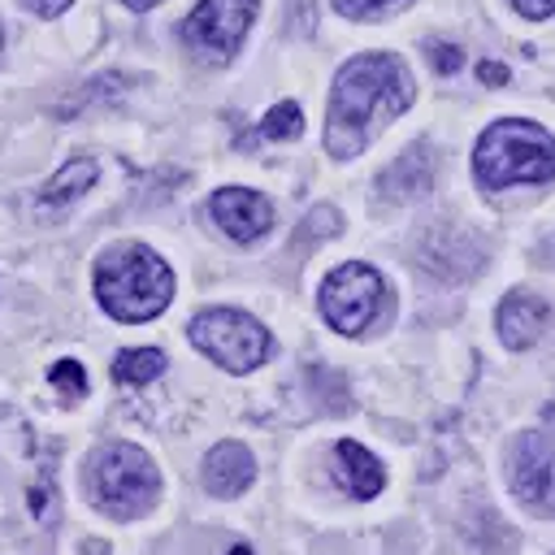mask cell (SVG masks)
<instances>
[{
	"label": "cell",
	"instance_id": "obj_3",
	"mask_svg": "<svg viewBox=\"0 0 555 555\" xmlns=\"http://www.w3.org/2000/svg\"><path fill=\"white\" fill-rule=\"evenodd\" d=\"M473 169L486 191H503L516 182H546L555 178V139L533 121L503 117L477 139Z\"/></svg>",
	"mask_w": 555,
	"mask_h": 555
},
{
	"label": "cell",
	"instance_id": "obj_25",
	"mask_svg": "<svg viewBox=\"0 0 555 555\" xmlns=\"http://www.w3.org/2000/svg\"><path fill=\"white\" fill-rule=\"evenodd\" d=\"M0 52H4V26H0Z\"/></svg>",
	"mask_w": 555,
	"mask_h": 555
},
{
	"label": "cell",
	"instance_id": "obj_18",
	"mask_svg": "<svg viewBox=\"0 0 555 555\" xmlns=\"http://www.w3.org/2000/svg\"><path fill=\"white\" fill-rule=\"evenodd\" d=\"M429 61H434V69L438 74H455L460 69V48L455 43H442V39H429Z\"/></svg>",
	"mask_w": 555,
	"mask_h": 555
},
{
	"label": "cell",
	"instance_id": "obj_10",
	"mask_svg": "<svg viewBox=\"0 0 555 555\" xmlns=\"http://www.w3.org/2000/svg\"><path fill=\"white\" fill-rule=\"evenodd\" d=\"M551 325V308L533 291H507L499 304V338L507 347H533Z\"/></svg>",
	"mask_w": 555,
	"mask_h": 555
},
{
	"label": "cell",
	"instance_id": "obj_4",
	"mask_svg": "<svg viewBox=\"0 0 555 555\" xmlns=\"http://www.w3.org/2000/svg\"><path fill=\"white\" fill-rule=\"evenodd\" d=\"M87 494L113 520L143 516L160 494V473L152 455L134 442H108L87 460Z\"/></svg>",
	"mask_w": 555,
	"mask_h": 555
},
{
	"label": "cell",
	"instance_id": "obj_13",
	"mask_svg": "<svg viewBox=\"0 0 555 555\" xmlns=\"http://www.w3.org/2000/svg\"><path fill=\"white\" fill-rule=\"evenodd\" d=\"M95 178H100V165H95L91 156H78V160H69V165H61V169L39 186V208H43V212H61V208L78 204V199L95 186Z\"/></svg>",
	"mask_w": 555,
	"mask_h": 555
},
{
	"label": "cell",
	"instance_id": "obj_23",
	"mask_svg": "<svg viewBox=\"0 0 555 555\" xmlns=\"http://www.w3.org/2000/svg\"><path fill=\"white\" fill-rule=\"evenodd\" d=\"M126 4H130V9H156L160 0H126Z\"/></svg>",
	"mask_w": 555,
	"mask_h": 555
},
{
	"label": "cell",
	"instance_id": "obj_2",
	"mask_svg": "<svg viewBox=\"0 0 555 555\" xmlns=\"http://www.w3.org/2000/svg\"><path fill=\"white\" fill-rule=\"evenodd\" d=\"M95 299L113 321H152L173 299V273L152 247L117 243L95 264Z\"/></svg>",
	"mask_w": 555,
	"mask_h": 555
},
{
	"label": "cell",
	"instance_id": "obj_7",
	"mask_svg": "<svg viewBox=\"0 0 555 555\" xmlns=\"http://www.w3.org/2000/svg\"><path fill=\"white\" fill-rule=\"evenodd\" d=\"M256 22V0H199L182 22V43L204 65H230Z\"/></svg>",
	"mask_w": 555,
	"mask_h": 555
},
{
	"label": "cell",
	"instance_id": "obj_17",
	"mask_svg": "<svg viewBox=\"0 0 555 555\" xmlns=\"http://www.w3.org/2000/svg\"><path fill=\"white\" fill-rule=\"evenodd\" d=\"M48 377H52L56 395H61V399H69V403H78V399L87 395V373H82V364H78V360H56Z\"/></svg>",
	"mask_w": 555,
	"mask_h": 555
},
{
	"label": "cell",
	"instance_id": "obj_8",
	"mask_svg": "<svg viewBox=\"0 0 555 555\" xmlns=\"http://www.w3.org/2000/svg\"><path fill=\"white\" fill-rule=\"evenodd\" d=\"M507 481L529 512L555 516V438L520 434L507 451Z\"/></svg>",
	"mask_w": 555,
	"mask_h": 555
},
{
	"label": "cell",
	"instance_id": "obj_15",
	"mask_svg": "<svg viewBox=\"0 0 555 555\" xmlns=\"http://www.w3.org/2000/svg\"><path fill=\"white\" fill-rule=\"evenodd\" d=\"M165 364H169L165 351H156V347H130V351H121L113 360V377L121 386H143V382H156L165 373Z\"/></svg>",
	"mask_w": 555,
	"mask_h": 555
},
{
	"label": "cell",
	"instance_id": "obj_1",
	"mask_svg": "<svg viewBox=\"0 0 555 555\" xmlns=\"http://www.w3.org/2000/svg\"><path fill=\"white\" fill-rule=\"evenodd\" d=\"M416 100V82L408 65L395 52H360L351 56L330 91V113H325V147L338 160H351L369 147L373 130L408 113Z\"/></svg>",
	"mask_w": 555,
	"mask_h": 555
},
{
	"label": "cell",
	"instance_id": "obj_21",
	"mask_svg": "<svg viewBox=\"0 0 555 555\" xmlns=\"http://www.w3.org/2000/svg\"><path fill=\"white\" fill-rule=\"evenodd\" d=\"M74 0H26V9L35 13V17H56V13H65Z\"/></svg>",
	"mask_w": 555,
	"mask_h": 555
},
{
	"label": "cell",
	"instance_id": "obj_16",
	"mask_svg": "<svg viewBox=\"0 0 555 555\" xmlns=\"http://www.w3.org/2000/svg\"><path fill=\"white\" fill-rule=\"evenodd\" d=\"M299 130H304V113H299L295 100L273 104V108L264 113V121H260V134H264V139H299Z\"/></svg>",
	"mask_w": 555,
	"mask_h": 555
},
{
	"label": "cell",
	"instance_id": "obj_11",
	"mask_svg": "<svg viewBox=\"0 0 555 555\" xmlns=\"http://www.w3.org/2000/svg\"><path fill=\"white\" fill-rule=\"evenodd\" d=\"M434 182V152L429 143H412L382 178H377V195L390 204H412L416 195H425Z\"/></svg>",
	"mask_w": 555,
	"mask_h": 555
},
{
	"label": "cell",
	"instance_id": "obj_22",
	"mask_svg": "<svg viewBox=\"0 0 555 555\" xmlns=\"http://www.w3.org/2000/svg\"><path fill=\"white\" fill-rule=\"evenodd\" d=\"M477 78L499 87V82H507V65H499V61H481V65H477Z\"/></svg>",
	"mask_w": 555,
	"mask_h": 555
},
{
	"label": "cell",
	"instance_id": "obj_5",
	"mask_svg": "<svg viewBox=\"0 0 555 555\" xmlns=\"http://www.w3.org/2000/svg\"><path fill=\"white\" fill-rule=\"evenodd\" d=\"M317 308H321V317H325L330 330H338V334H364L377 317H386L390 286H386V278L373 264L351 260V264L330 269V278L317 291Z\"/></svg>",
	"mask_w": 555,
	"mask_h": 555
},
{
	"label": "cell",
	"instance_id": "obj_19",
	"mask_svg": "<svg viewBox=\"0 0 555 555\" xmlns=\"http://www.w3.org/2000/svg\"><path fill=\"white\" fill-rule=\"evenodd\" d=\"M390 4H399V0H334V9L347 13V17H377Z\"/></svg>",
	"mask_w": 555,
	"mask_h": 555
},
{
	"label": "cell",
	"instance_id": "obj_12",
	"mask_svg": "<svg viewBox=\"0 0 555 555\" xmlns=\"http://www.w3.org/2000/svg\"><path fill=\"white\" fill-rule=\"evenodd\" d=\"M251 477H256V460H251V451L243 442H217L208 451V460H204V486L217 499L243 494L251 486Z\"/></svg>",
	"mask_w": 555,
	"mask_h": 555
},
{
	"label": "cell",
	"instance_id": "obj_14",
	"mask_svg": "<svg viewBox=\"0 0 555 555\" xmlns=\"http://www.w3.org/2000/svg\"><path fill=\"white\" fill-rule=\"evenodd\" d=\"M334 473L338 481L356 494V499H373L382 486H386V468L373 451H364L360 442H338L334 447Z\"/></svg>",
	"mask_w": 555,
	"mask_h": 555
},
{
	"label": "cell",
	"instance_id": "obj_20",
	"mask_svg": "<svg viewBox=\"0 0 555 555\" xmlns=\"http://www.w3.org/2000/svg\"><path fill=\"white\" fill-rule=\"evenodd\" d=\"M512 4H516L520 17H533V22H542V17L555 13V0H512Z\"/></svg>",
	"mask_w": 555,
	"mask_h": 555
},
{
	"label": "cell",
	"instance_id": "obj_24",
	"mask_svg": "<svg viewBox=\"0 0 555 555\" xmlns=\"http://www.w3.org/2000/svg\"><path fill=\"white\" fill-rule=\"evenodd\" d=\"M230 555H251V546H230Z\"/></svg>",
	"mask_w": 555,
	"mask_h": 555
},
{
	"label": "cell",
	"instance_id": "obj_9",
	"mask_svg": "<svg viewBox=\"0 0 555 555\" xmlns=\"http://www.w3.org/2000/svg\"><path fill=\"white\" fill-rule=\"evenodd\" d=\"M208 208H212V221L234 243H251V238H260L273 225V204L260 191H247V186H221V191H212Z\"/></svg>",
	"mask_w": 555,
	"mask_h": 555
},
{
	"label": "cell",
	"instance_id": "obj_6",
	"mask_svg": "<svg viewBox=\"0 0 555 555\" xmlns=\"http://www.w3.org/2000/svg\"><path fill=\"white\" fill-rule=\"evenodd\" d=\"M191 343L204 351V356H212L221 369H230V373H251V369H260L264 360H269V351H273V343H269V330L256 321V317H247V312H238V308H204L195 321H191Z\"/></svg>",
	"mask_w": 555,
	"mask_h": 555
}]
</instances>
